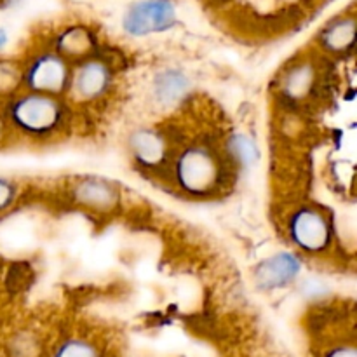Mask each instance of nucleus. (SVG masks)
Listing matches in <instances>:
<instances>
[{"label": "nucleus", "instance_id": "1", "mask_svg": "<svg viewBox=\"0 0 357 357\" xmlns=\"http://www.w3.org/2000/svg\"><path fill=\"white\" fill-rule=\"evenodd\" d=\"M2 114L14 136L35 143L59 138L70 124V112L63 96L26 89L3 101Z\"/></svg>", "mask_w": 357, "mask_h": 357}, {"label": "nucleus", "instance_id": "2", "mask_svg": "<svg viewBox=\"0 0 357 357\" xmlns=\"http://www.w3.org/2000/svg\"><path fill=\"white\" fill-rule=\"evenodd\" d=\"M232 164L215 146L192 143L181 149L171 162V178L181 194L195 199L216 195L229 180Z\"/></svg>", "mask_w": 357, "mask_h": 357}, {"label": "nucleus", "instance_id": "3", "mask_svg": "<svg viewBox=\"0 0 357 357\" xmlns=\"http://www.w3.org/2000/svg\"><path fill=\"white\" fill-rule=\"evenodd\" d=\"M286 236L303 255L323 257L333 246V222L319 206L300 204L286 218Z\"/></svg>", "mask_w": 357, "mask_h": 357}, {"label": "nucleus", "instance_id": "4", "mask_svg": "<svg viewBox=\"0 0 357 357\" xmlns=\"http://www.w3.org/2000/svg\"><path fill=\"white\" fill-rule=\"evenodd\" d=\"M21 68L23 89L52 96H65L68 91L72 63L66 61L54 49L42 47L31 52L26 61L21 63Z\"/></svg>", "mask_w": 357, "mask_h": 357}, {"label": "nucleus", "instance_id": "5", "mask_svg": "<svg viewBox=\"0 0 357 357\" xmlns=\"http://www.w3.org/2000/svg\"><path fill=\"white\" fill-rule=\"evenodd\" d=\"M112 87H114L112 66L98 56H89L72 66L66 94L75 103L91 105L107 98Z\"/></svg>", "mask_w": 357, "mask_h": 357}, {"label": "nucleus", "instance_id": "6", "mask_svg": "<svg viewBox=\"0 0 357 357\" xmlns=\"http://www.w3.org/2000/svg\"><path fill=\"white\" fill-rule=\"evenodd\" d=\"M176 20V7L171 0H138L122 16V30L131 37H146L171 30Z\"/></svg>", "mask_w": 357, "mask_h": 357}, {"label": "nucleus", "instance_id": "7", "mask_svg": "<svg viewBox=\"0 0 357 357\" xmlns=\"http://www.w3.org/2000/svg\"><path fill=\"white\" fill-rule=\"evenodd\" d=\"M72 199L93 213H110L121 204V188L107 178L86 176L73 183Z\"/></svg>", "mask_w": 357, "mask_h": 357}, {"label": "nucleus", "instance_id": "8", "mask_svg": "<svg viewBox=\"0 0 357 357\" xmlns=\"http://www.w3.org/2000/svg\"><path fill=\"white\" fill-rule=\"evenodd\" d=\"M302 272V260L291 251H279L265 258L255 268V282L261 291H274L296 281Z\"/></svg>", "mask_w": 357, "mask_h": 357}, {"label": "nucleus", "instance_id": "9", "mask_svg": "<svg viewBox=\"0 0 357 357\" xmlns=\"http://www.w3.org/2000/svg\"><path fill=\"white\" fill-rule=\"evenodd\" d=\"M129 153L136 166L149 171H157L167 164L169 145L166 136L153 128L135 129L128 142Z\"/></svg>", "mask_w": 357, "mask_h": 357}, {"label": "nucleus", "instance_id": "10", "mask_svg": "<svg viewBox=\"0 0 357 357\" xmlns=\"http://www.w3.org/2000/svg\"><path fill=\"white\" fill-rule=\"evenodd\" d=\"M49 47L54 49L66 61L79 63L89 56H94V51L98 47V37L93 28L87 24H68L52 37Z\"/></svg>", "mask_w": 357, "mask_h": 357}, {"label": "nucleus", "instance_id": "11", "mask_svg": "<svg viewBox=\"0 0 357 357\" xmlns=\"http://www.w3.org/2000/svg\"><path fill=\"white\" fill-rule=\"evenodd\" d=\"M356 17L352 13L340 14L324 24L319 31L317 42L324 52L333 56H344L354 49Z\"/></svg>", "mask_w": 357, "mask_h": 357}, {"label": "nucleus", "instance_id": "12", "mask_svg": "<svg viewBox=\"0 0 357 357\" xmlns=\"http://www.w3.org/2000/svg\"><path fill=\"white\" fill-rule=\"evenodd\" d=\"M190 77L180 68H164L152 80V96L160 107H173L180 103L190 91Z\"/></svg>", "mask_w": 357, "mask_h": 357}, {"label": "nucleus", "instance_id": "13", "mask_svg": "<svg viewBox=\"0 0 357 357\" xmlns=\"http://www.w3.org/2000/svg\"><path fill=\"white\" fill-rule=\"evenodd\" d=\"M317 73L316 66L309 59H302L298 63H293L284 70V75L281 79V93L291 101H302L310 96V93L316 87Z\"/></svg>", "mask_w": 357, "mask_h": 357}, {"label": "nucleus", "instance_id": "14", "mask_svg": "<svg viewBox=\"0 0 357 357\" xmlns=\"http://www.w3.org/2000/svg\"><path fill=\"white\" fill-rule=\"evenodd\" d=\"M223 152L232 167L250 169V167L257 166V162L260 160V149H258L257 142L244 132H232L227 136Z\"/></svg>", "mask_w": 357, "mask_h": 357}, {"label": "nucleus", "instance_id": "15", "mask_svg": "<svg viewBox=\"0 0 357 357\" xmlns=\"http://www.w3.org/2000/svg\"><path fill=\"white\" fill-rule=\"evenodd\" d=\"M23 89V68L21 61L0 58V101L9 100Z\"/></svg>", "mask_w": 357, "mask_h": 357}, {"label": "nucleus", "instance_id": "16", "mask_svg": "<svg viewBox=\"0 0 357 357\" xmlns=\"http://www.w3.org/2000/svg\"><path fill=\"white\" fill-rule=\"evenodd\" d=\"M56 357H98V352L87 342L68 340L59 347Z\"/></svg>", "mask_w": 357, "mask_h": 357}, {"label": "nucleus", "instance_id": "17", "mask_svg": "<svg viewBox=\"0 0 357 357\" xmlns=\"http://www.w3.org/2000/svg\"><path fill=\"white\" fill-rule=\"evenodd\" d=\"M20 195V188L9 178L0 176V215L9 211Z\"/></svg>", "mask_w": 357, "mask_h": 357}, {"label": "nucleus", "instance_id": "18", "mask_svg": "<svg viewBox=\"0 0 357 357\" xmlns=\"http://www.w3.org/2000/svg\"><path fill=\"white\" fill-rule=\"evenodd\" d=\"M10 138H14V135H13V131H10L9 124H7L6 117H3L2 110H0V149L6 145H9Z\"/></svg>", "mask_w": 357, "mask_h": 357}, {"label": "nucleus", "instance_id": "19", "mask_svg": "<svg viewBox=\"0 0 357 357\" xmlns=\"http://www.w3.org/2000/svg\"><path fill=\"white\" fill-rule=\"evenodd\" d=\"M326 357H357L354 347H347V345H342V347L333 349Z\"/></svg>", "mask_w": 357, "mask_h": 357}, {"label": "nucleus", "instance_id": "20", "mask_svg": "<svg viewBox=\"0 0 357 357\" xmlns=\"http://www.w3.org/2000/svg\"><path fill=\"white\" fill-rule=\"evenodd\" d=\"M7 42H9V37H7V31L3 30V28H0V51H2V49L6 47Z\"/></svg>", "mask_w": 357, "mask_h": 357}]
</instances>
